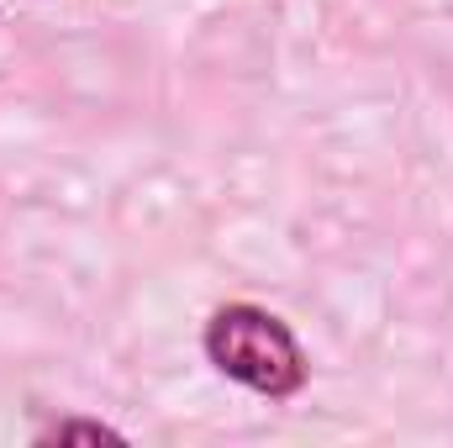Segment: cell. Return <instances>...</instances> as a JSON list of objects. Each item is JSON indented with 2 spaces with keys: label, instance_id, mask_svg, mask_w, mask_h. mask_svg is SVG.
<instances>
[{
  "label": "cell",
  "instance_id": "1",
  "mask_svg": "<svg viewBox=\"0 0 453 448\" xmlns=\"http://www.w3.org/2000/svg\"><path fill=\"white\" fill-rule=\"evenodd\" d=\"M201 348H206V359L222 369L226 380H237L242 390H253L264 401H290L311 380L301 337L290 333L269 306H253V301L217 306L206 317Z\"/></svg>",
  "mask_w": 453,
  "mask_h": 448
},
{
  "label": "cell",
  "instance_id": "2",
  "mask_svg": "<svg viewBox=\"0 0 453 448\" xmlns=\"http://www.w3.org/2000/svg\"><path fill=\"white\" fill-rule=\"evenodd\" d=\"M32 444H121V433L106 422H80V417H58L48 428L32 433Z\"/></svg>",
  "mask_w": 453,
  "mask_h": 448
}]
</instances>
